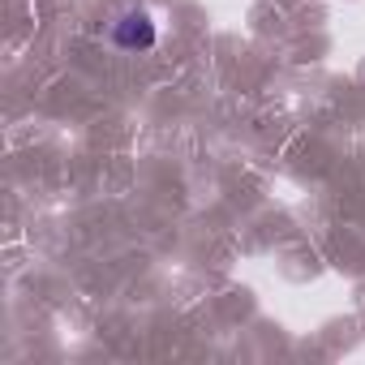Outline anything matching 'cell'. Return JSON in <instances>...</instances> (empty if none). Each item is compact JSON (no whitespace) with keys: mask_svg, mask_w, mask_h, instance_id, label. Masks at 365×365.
Segmentation results:
<instances>
[{"mask_svg":"<svg viewBox=\"0 0 365 365\" xmlns=\"http://www.w3.org/2000/svg\"><path fill=\"white\" fill-rule=\"evenodd\" d=\"M112 39H116V48H125V52H146V48L155 43V22H150L146 14H125V18L116 22Z\"/></svg>","mask_w":365,"mask_h":365,"instance_id":"cell-1","label":"cell"}]
</instances>
